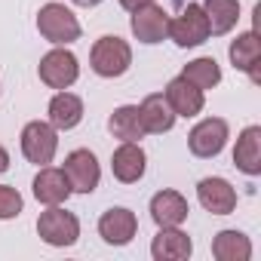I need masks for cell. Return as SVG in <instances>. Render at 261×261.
<instances>
[{"instance_id":"obj_21","label":"cell","mask_w":261,"mask_h":261,"mask_svg":"<svg viewBox=\"0 0 261 261\" xmlns=\"http://www.w3.org/2000/svg\"><path fill=\"white\" fill-rule=\"evenodd\" d=\"M108 129H111V136L120 139V142H139V139L145 136L139 105H120V108L108 117Z\"/></svg>"},{"instance_id":"obj_19","label":"cell","mask_w":261,"mask_h":261,"mask_svg":"<svg viewBox=\"0 0 261 261\" xmlns=\"http://www.w3.org/2000/svg\"><path fill=\"white\" fill-rule=\"evenodd\" d=\"M139 114H142V126L145 133H154V136H163L175 126V111L169 108L166 95L163 92H154L148 95L142 105H139Z\"/></svg>"},{"instance_id":"obj_28","label":"cell","mask_w":261,"mask_h":261,"mask_svg":"<svg viewBox=\"0 0 261 261\" xmlns=\"http://www.w3.org/2000/svg\"><path fill=\"white\" fill-rule=\"evenodd\" d=\"M71 4H77V7H86V10H89V7H98L101 0H71Z\"/></svg>"},{"instance_id":"obj_5","label":"cell","mask_w":261,"mask_h":261,"mask_svg":"<svg viewBox=\"0 0 261 261\" xmlns=\"http://www.w3.org/2000/svg\"><path fill=\"white\" fill-rule=\"evenodd\" d=\"M227 136H230L227 120H221V117H206V120H200L191 133H188V148H191L194 157L212 160V157H218V154L224 151Z\"/></svg>"},{"instance_id":"obj_2","label":"cell","mask_w":261,"mask_h":261,"mask_svg":"<svg viewBox=\"0 0 261 261\" xmlns=\"http://www.w3.org/2000/svg\"><path fill=\"white\" fill-rule=\"evenodd\" d=\"M37 31L53 46H68V43L80 40V22H77V16L65 4H46V7H40V13H37Z\"/></svg>"},{"instance_id":"obj_12","label":"cell","mask_w":261,"mask_h":261,"mask_svg":"<svg viewBox=\"0 0 261 261\" xmlns=\"http://www.w3.org/2000/svg\"><path fill=\"white\" fill-rule=\"evenodd\" d=\"M197 200L206 212L212 215H230L237 209V191L230 188L227 178H203L197 185Z\"/></svg>"},{"instance_id":"obj_20","label":"cell","mask_w":261,"mask_h":261,"mask_svg":"<svg viewBox=\"0 0 261 261\" xmlns=\"http://www.w3.org/2000/svg\"><path fill=\"white\" fill-rule=\"evenodd\" d=\"M80 120H83V101H80V95L59 89L53 95V101H49V123L59 129V133H68V129L80 126Z\"/></svg>"},{"instance_id":"obj_6","label":"cell","mask_w":261,"mask_h":261,"mask_svg":"<svg viewBox=\"0 0 261 261\" xmlns=\"http://www.w3.org/2000/svg\"><path fill=\"white\" fill-rule=\"evenodd\" d=\"M166 37L175 40V46L181 49H191V46H200L209 40V22H206V13L200 4H188L181 10V16L169 19V31Z\"/></svg>"},{"instance_id":"obj_13","label":"cell","mask_w":261,"mask_h":261,"mask_svg":"<svg viewBox=\"0 0 261 261\" xmlns=\"http://www.w3.org/2000/svg\"><path fill=\"white\" fill-rule=\"evenodd\" d=\"M163 95H166L169 108L175 111V117H197V114L203 111V105H206L203 89H197V86H194L191 80H185V77L169 80Z\"/></svg>"},{"instance_id":"obj_27","label":"cell","mask_w":261,"mask_h":261,"mask_svg":"<svg viewBox=\"0 0 261 261\" xmlns=\"http://www.w3.org/2000/svg\"><path fill=\"white\" fill-rule=\"evenodd\" d=\"M10 169V154H7V148L4 145H0V175H4Z\"/></svg>"},{"instance_id":"obj_23","label":"cell","mask_w":261,"mask_h":261,"mask_svg":"<svg viewBox=\"0 0 261 261\" xmlns=\"http://www.w3.org/2000/svg\"><path fill=\"white\" fill-rule=\"evenodd\" d=\"M212 255L218 261H249L252 258V243L243 230H221L212 240Z\"/></svg>"},{"instance_id":"obj_25","label":"cell","mask_w":261,"mask_h":261,"mask_svg":"<svg viewBox=\"0 0 261 261\" xmlns=\"http://www.w3.org/2000/svg\"><path fill=\"white\" fill-rule=\"evenodd\" d=\"M22 194L13 188V185H0V221H10V218H19L22 215Z\"/></svg>"},{"instance_id":"obj_8","label":"cell","mask_w":261,"mask_h":261,"mask_svg":"<svg viewBox=\"0 0 261 261\" xmlns=\"http://www.w3.org/2000/svg\"><path fill=\"white\" fill-rule=\"evenodd\" d=\"M62 172L68 175L71 191H77V194H92V191L98 188V181H101L98 160H95V154H92V151H86V148L71 151V154L65 157Z\"/></svg>"},{"instance_id":"obj_22","label":"cell","mask_w":261,"mask_h":261,"mask_svg":"<svg viewBox=\"0 0 261 261\" xmlns=\"http://www.w3.org/2000/svg\"><path fill=\"white\" fill-rule=\"evenodd\" d=\"M200 7H203L206 22H209V37L227 34L240 19V0H206Z\"/></svg>"},{"instance_id":"obj_17","label":"cell","mask_w":261,"mask_h":261,"mask_svg":"<svg viewBox=\"0 0 261 261\" xmlns=\"http://www.w3.org/2000/svg\"><path fill=\"white\" fill-rule=\"evenodd\" d=\"M227 56H230V65H233L237 71H246V74L252 77V83H261V74H258V62H261V40H258V34H255V31L240 34V37L230 43Z\"/></svg>"},{"instance_id":"obj_16","label":"cell","mask_w":261,"mask_h":261,"mask_svg":"<svg viewBox=\"0 0 261 261\" xmlns=\"http://www.w3.org/2000/svg\"><path fill=\"white\" fill-rule=\"evenodd\" d=\"M233 166L246 175H261V126H246L237 148H233Z\"/></svg>"},{"instance_id":"obj_18","label":"cell","mask_w":261,"mask_h":261,"mask_svg":"<svg viewBox=\"0 0 261 261\" xmlns=\"http://www.w3.org/2000/svg\"><path fill=\"white\" fill-rule=\"evenodd\" d=\"M191 252H194V243L178 227H160V233L151 243L154 261H185V258H191Z\"/></svg>"},{"instance_id":"obj_26","label":"cell","mask_w":261,"mask_h":261,"mask_svg":"<svg viewBox=\"0 0 261 261\" xmlns=\"http://www.w3.org/2000/svg\"><path fill=\"white\" fill-rule=\"evenodd\" d=\"M148 4H154V0H120V7L129 10V13H136V10H142V7H148Z\"/></svg>"},{"instance_id":"obj_14","label":"cell","mask_w":261,"mask_h":261,"mask_svg":"<svg viewBox=\"0 0 261 261\" xmlns=\"http://www.w3.org/2000/svg\"><path fill=\"white\" fill-rule=\"evenodd\" d=\"M71 181L62 169H53V166H40L37 178H34V197L37 203L43 206H62L68 197H71Z\"/></svg>"},{"instance_id":"obj_4","label":"cell","mask_w":261,"mask_h":261,"mask_svg":"<svg viewBox=\"0 0 261 261\" xmlns=\"http://www.w3.org/2000/svg\"><path fill=\"white\" fill-rule=\"evenodd\" d=\"M37 233L46 246H56V249H65V246H74L77 237H80V221L74 212L62 209V206H49L46 212H40L37 218Z\"/></svg>"},{"instance_id":"obj_7","label":"cell","mask_w":261,"mask_h":261,"mask_svg":"<svg viewBox=\"0 0 261 261\" xmlns=\"http://www.w3.org/2000/svg\"><path fill=\"white\" fill-rule=\"evenodd\" d=\"M40 80L49 86V89H68L77 83L80 77V62L74 53H68L65 46H56L49 49L43 59H40V68H37Z\"/></svg>"},{"instance_id":"obj_10","label":"cell","mask_w":261,"mask_h":261,"mask_svg":"<svg viewBox=\"0 0 261 261\" xmlns=\"http://www.w3.org/2000/svg\"><path fill=\"white\" fill-rule=\"evenodd\" d=\"M98 233L105 243L111 246H126V243H133V237L139 233V218L133 209H126V206H114L108 212H101L98 218Z\"/></svg>"},{"instance_id":"obj_9","label":"cell","mask_w":261,"mask_h":261,"mask_svg":"<svg viewBox=\"0 0 261 261\" xmlns=\"http://www.w3.org/2000/svg\"><path fill=\"white\" fill-rule=\"evenodd\" d=\"M129 28H133V34H136L139 43H148V46L163 43L166 31H169V13L163 7H157V4H148V7H142V10L133 13Z\"/></svg>"},{"instance_id":"obj_1","label":"cell","mask_w":261,"mask_h":261,"mask_svg":"<svg viewBox=\"0 0 261 261\" xmlns=\"http://www.w3.org/2000/svg\"><path fill=\"white\" fill-rule=\"evenodd\" d=\"M89 65L98 77H108V80L123 77L129 71V65H133V46L117 34H105L95 40V46L89 53Z\"/></svg>"},{"instance_id":"obj_24","label":"cell","mask_w":261,"mask_h":261,"mask_svg":"<svg viewBox=\"0 0 261 261\" xmlns=\"http://www.w3.org/2000/svg\"><path fill=\"white\" fill-rule=\"evenodd\" d=\"M181 77L191 80L197 89H212V86L221 83V68H218V62L212 56H200V59H194V62L185 65Z\"/></svg>"},{"instance_id":"obj_15","label":"cell","mask_w":261,"mask_h":261,"mask_svg":"<svg viewBox=\"0 0 261 261\" xmlns=\"http://www.w3.org/2000/svg\"><path fill=\"white\" fill-rule=\"evenodd\" d=\"M188 212V200L178 191H160L151 197V218L157 227H181Z\"/></svg>"},{"instance_id":"obj_3","label":"cell","mask_w":261,"mask_h":261,"mask_svg":"<svg viewBox=\"0 0 261 261\" xmlns=\"http://www.w3.org/2000/svg\"><path fill=\"white\" fill-rule=\"evenodd\" d=\"M59 151V129L46 120H31L25 123L22 129V154L28 163H37V166H46L53 163Z\"/></svg>"},{"instance_id":"obj_11","label":"cell","mask_w":261,"mask_h":261,"mask_svg":"<svg viewBox=\"0 0 261 261\" xmlns=\"http://www.w3.org/2000/svg\"><path fill=\"white\" fill-rule=\"evenodd\" d=\"M145 166H148V157H145V151H142L139 142H123L111 154V172L123 185H136L145 175Z\"/></svg>"}]
</instances>
